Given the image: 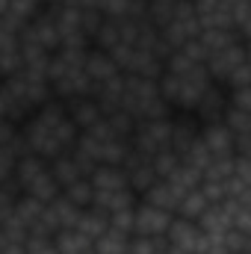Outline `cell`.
<instances>
[{
	"label": "cell",
	"instance_id": "27",
	"mask_svg": "<svg viewBox=\"0 0 251 254\" xmlns=\"http://www.w3.org/2000/svg\"><path fill=\"white\" fill-rule=\"evenodd\" d=\"M6 246V237H3V228H0V249Z\"/></svg>",
	"mask_w": 251,
	"mask_h": 254
},
{
	"label": "cell",
	"instance_id": "14",
	"mask_svg": "<svg viewBox=\"0 0 251 254\" xmlns=\"http://www.w3.org/2000/svg\"><path fill=\"white\" fill-rule=\"evenodd\" d=\"M51 240H54L57 254H95V252H92V240H89V237H83V234H80V231H74V228L57 231Z\"/></svg>",
	"mask_w": 251,
	"mask_h": 254
},
{
	"label": "cell",
	"instance_id": "22",
	"mask_svg": "<svg viewBox=\"0 0 251 254\" xmlns=\"http://www.w3.org/2000/svg\"><path fill=\"white\" fill-rule=\"evenodd\" d=\"M222 122L231 127V133H251V113L246 110H237V107H228Z\"/></svg>",
	"mask_w": 251,
	"mask_h": 254
},
{
	"label": "cell",
	"instance_id": "23",
	"mask_svg": "<svg viewBox=\"0 0 251 254\" xmlns=\"http://www.w3.org/2000/svg\"><path fill=\"white\" fill-rule=\"evenodd\" d=\"M181 163V157L172 151V148H160L154 157H151V166H154V172H157V178H166L175 166Z\"/></svg>",
	"mask_w": 251,
	"mask_h": 254
},
{
	"label": "cell",
	"instance_id": "10",
	"mask_svg": "<svg viewBox=\"0 0 251 254\" xmlns=\"http://www.w3.org/2000/svg\"><path fill=\"white\" fill-rule=\"evenodd\" d=\"M198 231L201 234H210V237H222L228 228H231V213L222 207V204H207V210L195 219Z\"/></svg>",
	"mask_w": 251,
	"mask_h": 254
},
{
	"label": "cell",
	"instance_id": "13",
	"mask_svg": "<svg viewBox=\"0 0 251 254\" xmlns=\"http://www.w3.org/2000/svg\"><path fill=\"white\" fill-rule=\"evenodd\" d=\"M107 228H110V216H107L104 210H98V207H83L80 216H77V222H74V231H80V234L89 237V240L101 237Z\"/></svg>",
	"mask_w": 251,
	"mask_h": 254
},
{
	"label": "cell",
	"instance_id": "12",
	"mask_svg": "<svg viewBox=\"0 0 251 254\" xmlns=\"http://www.w3.org/2000/svg\"><path fill=\"white\" fill-rule=\"evenodd\" d=\"M89 184L98 190H119V187H127L125 169L122 166H113V163H98L92 172H89Z\"/></svg>",
	"mask_w": 251,
	"mask_h": 254
},
{
	"label": "cell",
	"instance_id": "11",
	"mask_svg": "<svg viewBox=\"0 0 251 254\" xmlns=\"http://www.w3.org/2000/svg\"><path fill=\"white\" fill-rule=\"evenodd\" d=\"M48 169H51V178L60 184V190H65L68 184H74V181H80V178H86V175L80 172L77 160L71 157V151H63V154H57L54 160H48Z\"/></svg>",
	"mask_w": 251,
	"mask_h": 254
},
{
	"label": "cell",
	"instance_id": "20",
	"mask_svg": "<svg viewBox=\"0 0 251 254\" xmlns=\"http://www.w3.org/2000/svg\"><path fill=\"white\" fill-rule=\"evenodd\" d=\"M166 249V237H142V234H130L127 240V254H157Z\"/></svg>",
	"mask_w": 251,
	"mask_h": 254
},
{
	"label": "cell",
	"instance_id": "26",
	"mask_svg": "<svg viewBox=\"0 0 251 254\" xmlns=\"http://www.w3.org/2000/svg\"><path fill=\"white\" fill-rule=\"evenodd\" d=\"M225 89H237V86H251V74H249V63L237 65L228 77H225V83H222Z\"/></svg>",
	"mask_w": 251,
	"mask_h": 254
},
{
	"label": "cell",
	"instance_id": "25",
	"mask_svg": "<svg viewBox=\"0 0 251 254\" xmlns=\"http://www.w3.org/2000/svg\"><path fill=\"white\" fill-rule=\"evenodd\" d=\"M228 107H237V110H246V113H251V86H237V89H228Z\"/></svg>",
	"mask_w": 251,
	"mask_h": 254
},
{
	"label": "cell",
	"instance_id": "6",
	"mask_svg": "<svg viewBox=\"0 0 251 254\" xmlns=\"http://www.w3.org/2000/svg\"><path fill=\"white\" fill-rule=\"evenodd\" d=\"M198 225L192 222V219H184V216H172V222H169V228H166V246H175V249H181V252L192 254L195 249V243H198Z\"/></svg>",
	"mask_w": 251,
	"mask_h": 254
},
{
	"label": "cell",
	"instance_id": "1",
	"mask_svg": "<svg viewBox=\"0 0 251 254\" xmlns=\"http://www.w3.org/2000/svg\"><path fill=\"white\" fill-rule=\"evenodd\" d=\"M172 216H175V213L160 210V207H154V204H148V201L139 198V201L133 204V234H142V237H163L166 228H169V222H172Z\"/></svg>",
	"mask_w": 251,
	"mask_h": 254
},
{
	"label": "cell",
	"instance_id": "9",
	"mask_svg": "<svg viewBox=\"0 0 251 254\" xmlns=\"http://www.w3.org/2000/svg\"><path fill=\"white\" fill-rule=\"evenodd\" d=\"M139 198H142V201H148V204H154V207H160V210H169V213H175V210H178V201H181L184 195L172 190L166 178H157V181H154L148 190L142 192Z\"/></svg>",
	"mask_w": 251,
	"mask_h": 254
},
{
	"label": "cell",
	"instance_id": "19",
	"mask_svg": "<svg viewBox=\"0 0 251 254\" xmlns=\"http://www.w3.org/2000/svg\"><path fill=\"white\" fill-rule=\"evenodd\" d=\"M63 195L74 204V207H92V198H95V187L89 184V178H80V181H74V184H68L63 190Z\"/></svg>",
	"mask_w": 251,
	"mask_h": 254
},
{
	"label": "cell",
	"instance_id": "7",
	"mask_svg": "<svg viewBox=\"0 0 251 254\" xmlns=\"http://www.w3.org/2000/svg\"><path fill=\"white\" fill-rule=\"evenodd\" d=\"M201 142L207 145V151L213 157H228L234 154V133L225 122H216V125H201Z\"/></svg>",
	"mask_w": 251,
	"mask_h": 254
},
{
	"label": "cell",
	"instance_id": "5",
	"mask_svg": "<svg viewBox=\"0 0 251 254\" xmlns=\"http://www.w3.org/2000/svg\"><path fill=\"white\" fill-rule=\"evenodd\" d=\"M65 104V113H68V119L74 122L77 130H86L89 125H95L104 113H101V107H98V101L92 98V95H74V98H68L63 101Z\"/></svg>",
	"mask_w": 251,
	"mask_h": 254
},
{
	"label": "cell",
	"instance_id": "17",
	"mask_svg": "<svg viewBox=\"0 0 251 254\" xmlns=\"http://www.w3.org/2000/svg\"><path fill=\"white\" fill-rule=\"evenodd\" d=\"M60 184L51 178V169L45 172V175H39L33 184H27L24 190H21V195H30V198H36V201H42V204H48V201H54L57 195H60Z\"/></svg>",
	"mask_w": 251,
	"mask_h": 254
},
{
	"label": "cell",
	"instance_id": "15",
	"mask_svg": "<svg viewBox=\"0 0 251 254\" xmlns=\"http://www.w3.org/2000/svg\"><path fill=\"white\" fill-rule=\"evenodd\" d=\"M166 181H169V187H172L175 192H181V195H184V192L195 190V187L201 184V172H198V169H192V166H187V163L181 160V163L166 175Z\"/></svg>",
	"mask_w": 251,
	"mask_h": 254
},
{
	"label": "cell",
	"instance_id": "18",
	"mask_svg": "<svg viewBox=\"0 0 251 254\" xmlns=\"http://www.w3.org/2000/svg\"><path fill=\"white\" fill-rule=\"evenodd\" d=\"M207 204H210V201H207V198L201 195V190L195 187V190L184 192V198L178 201V210H175V216H184V219H192V222H195V219H198V216L207 210Z\"/></svg>",
	"mask_w": 251,
	"mask_h": 254
},
{
	"label": "cell",
	"instance_id": "28",
	"mask_svg": "<svg viewBox=\"0 0 251 254\" xmlns=\"http://www.w3.org/2000/svg\"><path fill=\"white\" fill-rule=\"evenodd\" d=\"M24 254H27V252H24Z\"/></svg>",
	"mask_w": 251,
	"mask_h": 254
},
{
	"label": "cell",
	"instance_id": "8",
	"mask_svg": "<svg viewBox=\"0 0 251 254\" xmlns=\"http://www.w3.org/2000/svg\"><path fill=\"white\" fill-rule=\"evenodd\" d=\"M136 201H139V195L130 187H119V190H98L95 198H92V207H98V210H104L110 216V213H116L122 207H133Z\"/></svg>",
	"mask_w": 251,
	"mask_h": 254
},
{
	"label": "cell",
	"instance_id": "4",
	"mask_svg": "<svg viewBox=\"0 0 251 254\" xmlns=\"http://www.w3.org/2000/svg\"><path fill=\"white\" fill-rule=\"evenodd\" d=\"M122 169H125L127 187L136 192V195H142V192L157 181V172H154V166H151V157H142V154H136V151L127 154V160L122 163Z\"/></svg>",
	"mask_w": 251,
	"mask_h": 254
},
{
	"label": "cell",
	"instance_id": "3",
	"mask_svg": "<svg viewBox=\"0 0 251 254\" xmlns=\"http://www.w3.org/2000/svg\"><path fill=\"white\" fill-rule=\"evenodd\" d=\"M201 136V122L192 113H172V136H169V148L184 157L187 148Z\"/></svg>",
	"mask_w": 251,
	"mask_h": 254
},
{
	"label": "cell",
	"instance_id": "24",
	"mask_svg": "<svg viewBox=\"0 0 251 254\" xmlns=\"http://www.w3.org/2000/svg\"><path fill=\"white\" fill-rule=\"evenodd\" d=\"M110 228L122 231V234H133V207H122L116 213H110Z\"/></svg>",
	"mask_w": 251,
	"mask_h": 254
},
{
	"label": "cell",
	"instance_id": "16",
	"mask_svg": "<svg viewBox=\"0 0 251 254\" xmlns=\"http://www.w3.org/2000/svg\"><path fill=\"white\" fill-rule=\"evenodd\" d=\"M127 234L116 231V228H107L101 237L92 240V252L95 254H127Z\"/></svg>",
	"mask_w": 251,
	"mask_h": 254
},
{
	"label": "cell",
	"instance_id": "21",
	"mask_svg": "<svg viewBox=\"0 0 251 254\" xmlns=\"http://www.w3.org/2000/svg\"><path fill=\"white\" fill-rule=\"evenodd\" d=\"M222 246H225V254H251V234L228 228L222 234Z\"/></svg>",
	"mask_w": 251,
	"mask_h": 254
},
{
	"label": "cell",
	"instance_id": "2",
	"mask_svg": "<svg viewBox=\"0 0 251 254\" xmlns=\"http://www.w3.org/2000/svg\"><path fill=\"white\" fill-rule=\"evenodd\" d=\"M225 110H228V89L213 80V83L201 92V98H198L192 116H195L201 125H216V122H222Z\"/></svg>",
	"mask_w": 251,
	"mask_h": 254
}]
</instances>
